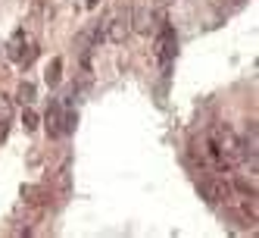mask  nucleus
Wrapping results in <instances>:
<instances>
[{
    "label": "nucleus",
    "instance_id": "obj_2",
    "mask_svg": "<svg viewBox=\"0 0 259 238\" xmlns=\"http://www.w3.org/2000/svg\"><path fill=\"white\" fill-rule=\"evenodd\" d=\"M156 57H159L162 66H169L172 57H175V31H172L169 25H162L159 38H156Z\"/></svg>",
    "mask_w": 259,
    "mask_h": 238
},
{
    "label": "nucleus",
    "instance_id": "obj_4",
    "mask_svg": "<svg viewBox=\"0 0 259 238\" xmlns=\"http://www.w3.org/2000/svg\"><path fill=\"white\" fill-rule=\"evenodd\" d=\"M200 191H203V197H206L209 204H215V200H225V197H228V185H222V182H212V179L200 182Z\"/></svg>",
    "mask_w": 259,
    "mask_h": 238
},
{
    "label": "nucleus",
    "instance_id": "obj_1",
    "mask_svg": "<svg viewBox=\"0 0 259 238\" xmlns=\"http://www.w3.org/2000/svg\"><path fill=\"white\" fill-rule=\"evenodd\" d=\"M128 35H132V13H122V16H116V19H109V25H106V41L125 44Z\"/></svg>",
    "mask_w": 259,
    "mask_h": 238
},
{
    "label": "nucleus",
    "instance_id": "obj_7",
    "mask_svg": "<svg viewBox=\"0 0 259 238\" xmlns=\"http://www.w3.org/2000/svg\"><path fill=\"white\" fill-rule=\"evenodd\" d=\"M10 116H13V100L0 94V122H10Z\"/></svg>",
    "mask_w": 259,
    "mask_h": 238
},
{
    "label": "nucleus",
    "instance_id": "obj_5",
    "mask_svg": "<svg viewBox=\"0 0 259 238\" xmlns=\"http://www.w3.org/2000/svg\"><path fill=\"white\" fill-rule=\"evenodd\" d=\"M60 122H63V110H60V104H53V107L47 110V132H50V135H60V132H63Z\"/></svg>",
    "mask_w": 259,
    "mask_h": 238
},
{
    "label": "nucleus",
    "instance_id": "obj_10",
    "mask_svg": "<svg viewBox=\"0 0 259 238\" xmlns=\"http://www.w3.org/2000/svg\"><path fill=\"white\" fill-rule=\"evenodd\" d=\"M84 4H88V7H91V10H94V7H97V4H100V0H84Z\"/></svg>",
    "mask_w": 259,
    "mask_h": 238
},
{
    "label": "nucleus",
    "instance_id": "obj_8",
    "mask_svg": "<svg viewBox=\"0 0 259 238\" xmlns=\"http://www.w3.org/2000/svg\"><path fill=\"white\" fill-rule=\"evenodd\" d=\"M60 69H63V60L57 57V60L50 63V69H47V85H57L60 82Z\"/></svg>",
    "mask_w": 259,
    "mask_h": 238
},
{
    "label": "nucleus",
    "instance_id": "obj_6",
    "mask_svg": "<svg viewBox=\"0 0 259 238\" xmlns=\"http://www.w3.org/2000/svg\"><path fill=\"white\" fill-rule=\"evenodd\" d=\"M22 125H25V132H34V129H38V113H34L28 104H25V113H22Z\"/></svg>",
    "mask_w": 259,
    "mask_h": 238
},
{
    "label": "nucleus",
    "instance_id": "obj_9",
    "mask_svg": "<svg viewBox=\"0 0 259 238\" xmlns=\"http://www.w3.org/2000/svg\"><path fill=\"white\" fill-rule=\"evenodd\" d=\"M19 100H22V104H31V100H34V85H31V82H22V88H19Z\"/></svg>",
    "mask_w": 259,
    "mask_h": 238
},
{
    "label": "nucleus",
    "instance_id": "obj_3",
    "mask_svg": "<svg viewBox=\"0 0 259 238\" xmlns=\"http://www.w3.org/2000/svg\"><path fill=\"white\" fill-rule=\"evenodd\" d=\"M150 28H153V13L147 10V7H135L132 10V31L150 35Z\"/></svg>",
    "mask_w": 259,
    "mask_h": 238
}]
</instances>
